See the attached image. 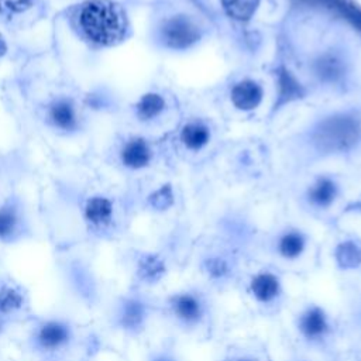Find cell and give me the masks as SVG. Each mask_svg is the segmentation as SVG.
<instances>
[{
	"mask_svg": "<svg viewBox=\"0 0 361 361\" xmlns=\"http://www.w3.org/2000/svg\"><path fill=\"white\" fill-rule=\"evenodd\" d=\"M344 331V322L314 300L298 305L290 317L292 350L309 357L334 360L341 355Z\"/></svg>",
	"mask_w": 361,
	"mask_h": 361,
	"instance_id": "obj_1",
	"label": "cell"
},
{
	"mask_svg": "<svg viewBox=\"0 0 361 361\" xmlns=\"http://www.w3.org/2000/svg\"><path fill=\"white\" fill-rule=\"evenodd\" d=\"M164 316L180 334L210 340L217 327L214 292L204 283H189L169 295L161 305Z\"/></svg>",
	"mask_w": 361,
	"mask_h": 361,
	"instance_id": "obj_2",
	"label": "cell"
},
{
	"mask_svg": "<svg viewBox=\"0 0 361 361\" xmlns=\"http://www.w3.org/2000/svg\"><path fill=\"white\" fill-rule=\"evenodd\" d=\"M285 275L271 262L248 265L235 289L254 316L275 319L283 313L289 302Z\"/></svg>",
	"mask_w": 361,
	"mask_h": 361,
	"instance_id": "obj_3",
	"label": "cell"
},
{
	"mask_svg": "<svg viewBox=\"0 0 361 361\" xmlns=\"http://www.w3.org/2000/svg\"><path fill=\"white\" fill-rule=\"evenodd\" d=\"M83 32L94 42L110 45L124 37L127 20L123 8L110 0L86 3L79 16Z\"/></svg>",
	"mask_w": 361,
	"mask_h": 361,
	"instance_id": "obj_4",
	"label": "cell"
},
{
	"mask_svg": "<svg viewBox=\"0 0 361 361\" xmlns=\"http://www.w3.org/2000/svg\"><path fill=\"white\" fill-rule=\"evenodd\" d=\"M360 134L358 121L353 117L337 116L324 120L316 130V144L323 151H341L353 145Z\"/></svg>",
	"mask_w": 361,
	"mask_h": 361,
	"instance_id": "obj_5",
	"label": "cell"
},
{
	"mask_svg": "<svg viewBox=\"0 0 361 361\" xmlns=\"http://www.w3.org/2000/svg\"><path fill=\"white\" fill-rule=\"evenodd\" d=\"M271 254L279 269L285 274L288 272H300L299 265L307 254V238L299 230L283 231L272 244Z\"/></svg>",
	"mask_w": 361,
	"mask_h": 361,
	"instance_id": "obj_6",
	"label": "cell"
},
{
	"mask_svg": "<svg viewBox=\"0 0 361 361\" xmlns=\"http://www.w3.org/2000/svg\"><path fill=\"white\" fill-rule=\"evenodd\" d=\"M216 361H274V358L261 338L240 337L226 344Z\"/></svg>",
	"mask_w": 361,
	"mask_h": 361,
	"instance_id": "obj_7",
	"label": "cell"
},
{
	"mask_svg": "<svg viewBox=\"0 0 361 361\" xmlns=\"http://www.w3.org/2000/svg\"><path fill=\"white\" fill-rule=\"evenodd\" d=\"M162 35L169 47L186 48L197 39L199 32L188 18L176 17L164 25Z\"/></svg>",
	"mask_w": 361,
	"mask_h": 361,
	"instance_id": "obj_8",
	"label": "cell"
},
{
	"mask_svg": "<svg viewBox=\"0 0 361 361\" xmlns=\"http://www.w3.org/2000/svg\"><path fill=\"white\" fill-rule=\"evenodd\" d=\"M336 268L345 274H361V244L354 240L338 243L333 251Z\"/></svg>",
	"mask_w": 361,
	"mask_h": 361,
	"instance_id": "obj_9",
	"label": "cell"
},
{
	"mask_svg": "<svg viewBox=\"0 0 361 361\" xmlns=\"http://www.w3.org/2000/svg\"><path fill=\"white\" fill-rule=\"evenodd\" d=\"M261 96L262 93L259 86L251 80H244L237 83L231 92V99L234 104L243 110H250L257 107L261 100Z\"/></svg>",
	"mask_w": 361,
	"mask_h": 361,
	"instance_id": "obj_10",
	"label": "cell"
},
{
	"mask_svg": "<svg viewBox=\"0 0 361 361\" xmlns=\"http://www.w3.org/2000/svg\"><path fill=\"white\" fill-rule=\"evenodd\" d=\"M123 159L128 166H144L149 161V149L144 141L134 140L126 145L123 151Z\"/></svg>",
	"mask_w": 361,
	"mask_h": 361,
	"instance_id": "obj_11",
	"label": "cell"
},
{
	"mask_svg": "<svg viewBox=\"0 0 361 361\" xmlns=\"http://www.w3.org/2000/svg\"><path fill=\"white\" fill-rule=\"evenodd\" d=\"M147 319V307L140 300H130L126 303L123 313V323L127 329H140Z\"/></svg>",
	"mask_w": 361,
	"mask_h": 361,
	"instance_id": "obj_12",
	"label": "cell"
},
{
	"mask_svg": "<svg viewBox=\"0 0 361 361\" xmlns=\"http://www.w3.org/2000/svg\"><path fill=\"white\" fill-rule=\"evenodd\" d=\"M259 0H221L228 16L237 20H248L255 11Z\"/></svg>",
	"mask_w": 361,
	"mask_h": 361,
	"instance_id": "obj_13",
	"label": "cell"
},
{
	"mask_svg": "<svg viewBox=\"0 0 361 361\" xmlns=\"http://www.w3.org/2000/svg\"><path fill=\"white\" fill-rule=\"evenodd\" d=\"M207 138H209V133H207L206 127H203L200 124H189L182 131L183 142L189 148H193V149L204 145L207 142Z\"/></svg>",
	"mask_w": 361,
	"mask_h": 361,
	"instance_id": "obj_14",
	"label": "cell"
},
{
	"mask_svg": "<svg viewBox=\"0 0 361 361\" xmlns=\"http://www.w3.org/2000/svg\"><path fill=\"white\" fill-rule=\"evenodd\" d=\"M334 196H336V188L327 179L320 180L310 190V200L314 204H317V206H327V204H330L331 200L334 199Z\"/></svg>",
	"mask_w": 361,
	"mask_h": 361,
	"instance_id": "obj_15",
	"label": "cell"
},
{
	"mask_svg": "<svg viewBox=\"0 0 361 361\" xmlns=\"http://www.w3.org/2000/svg\"><path fill=\"white\" fill-rule=\"evenodd\" d=\"M66 340V330L59 324H48L39 333V341L44 347L54 348Z\"/></svg>",
	"mask_w": 361,
	"mask_h": 361,
	"instance_id": "obj_16",
	"label": "cell"
},
{
	"mask_svg": "<svg viewBox=\"0 0 361 361\" xmlns=\"http://www.w3.org/2000/svg\"><path fill=\"white\" fill-rule=\"evenodd\" d=\"M110 213H111L110 203L106 199H100V197L92 199L87 204V209H86L87 219L92 220L93 223L107 221L109 217H110Z\"/></svg>",
	"mask_w": 361,
	"mask_h": 361,
	"instance_id": "obj_17",
	"label": "cell"
},
{
	"mask_svg": "<svg viewBox=\"0 0 361 361\" xmlns=\"http://www.w3.org/2000/svg\"><path fill=\"white\" fill-rule=\"evenodd\" d=\"M51 117L54 120V123L62 128H71L73 127L75 124V114H73V110L72 107L65 103V102H61V103H56L52 110H51Z\"/></svg>",
	"mask_w": 361,
	"mask_h": 361,
	"instance_id": "obj_18",
	"label": "cell"
},
{
	"mask_svg": "<svg viewBox=\"0 0 361 361\" xmlns=\"http://www.w3.org/2000/svg\"><path fill=\"white\" fill-rule=\"evenodd\" d=\"M164 107V100L158 94H147L138 103V114L142 118H149L158 114Z\"/></svg>",
	"mask_w": 361,
	"mask_h": 361,
	"instance_id": "obj_19",
	"label": "cell"
},
{
	"mask_svg": "<svg viewBox=\"0 0 361 361\" xmlns=\"http://www.w3.org/2000/svg\"><path fill=\"white\" fill-rule=\"evenodd\" d=\"M149 361H185V358L176 351L175 341L168 340L151 355Z\"/></svg>",
	"mask_w": 361,
	"mask_h": 361,
	"instance_id": "obj_20",
	"label": "cell"
},
{
	"mask_svg": "<svg viewBox=\"0 0 361 361\" xmlns=\"http://www.w3.org/2000/svg\"><path fill=\"white\" fill-rule=\"evenodd\" d=\"M354 355H355V354H353V353H345V354L343 353L341 355H338V357L334 358V360H316V358H313V357H309V355H305V354H300V353L293 351V355H292L290 358L285 360V361H351ZM354 361H358V358H355Z\"/></svg>",
	"mask_w": 361,
	"mask_h": 361,
	"instance_id": "obj_21",
	"label": "cell"
},
{
	"mask_svg": "<svg viewBox=\"0 0 361 361\" xmlns=\"http://www.w3.org/2000/svg\"><path fill=\"white\" fill-rule=\"evenodd\" d=\"M14 214L8 210L0 212V235H7L14 227Z\"/></svg>",
	"mask_w": 361,
	"mask_h": 361,
	"instance_id": "obj_22",
	"label": "cell"
},
{
	"mask_svg": "<svg viewBox=\"0 0 361 361\" xmlns=\"http://www.w3.org/2000/svg\"><path fill=\"white\" fill-rule=\"evenodd\" d=\"M17 303H18V296L14 292L7 290L0 295V307L1 309H11L13 306H17Z\"/></svg>",
	"mask_w": 361,
	"mask_h": 361,
	"instance_id": "obj_23",
	"label": "cell"
},
{
	"mask_svg": "<svg viewBox=\"0 0 361 361\" xmlns=\"http://www.w3.org/2000/svg\"><path fill=\"white\" fill-rule=\"evenodd\" d=\"M3 52H4V44H3L1 37H0V54H3Z\"/></svg>",
	"mask_w": 361,
	"mask_h": 361,
	"instance_id": "obj_24",
	"label": "cell"
}]
</instances>
